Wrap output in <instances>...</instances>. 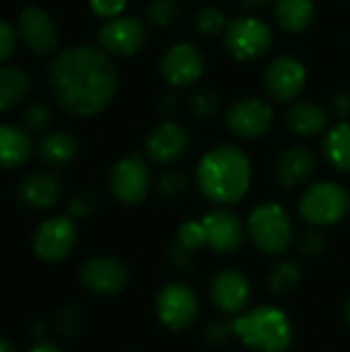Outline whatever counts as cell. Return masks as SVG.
Instances as JSON below:
<instances>
[{
    "mask_svg": "<svg viewBox=\"0 0 350 352\" xmlns=\"http://www.w3.org/2000/svg\"><path fill=\"white\" fill-rule=\"evenodd\" d=\"M50 85L68 113L89 118L111 103L118 91V70L107 52L74 45L52 62Z\"/></svg>",
    "mask_w": 350,
    "mask_h": 352,
    "instance_id": "cell-1",
    "label": "cell"
},
{
    "mask_svg": "<svg viewBox=\"0 0 350 352\" xmlns=\"http://www.w3.org/2000/svg\"><path fill=\"white\" fill-rule=\"evenodd\" d=\"M196 184L210 202L235 204L252 186V161L239 146H212L196 167Z\"/></svg>",
    "mask_w": 350,
    "mask_h": 352,
    "instance_id": "cell-2",
    "label": "cell"
},
{
    "mask_svg": "<svg viewBox=\"0 0 350 352\" xmlns=\"http://www.w3.org/2000/svg\"><path fill=\"white\" fill-rule=\"evenodd\" d=\"M235 336L256 352H285L293 342V326L285 311L262 305L233 320Z\"/></svg>",
    "mask_w": 350,
    "mask_h": 352,
    "instance_id": "cell-3",
    "label": "cell"
},
{
    "mask_svg": "<svg viewBox=\"0 0 350 352\" xmlns=\"http://www.w3.org/2000/svg\"><path fill=\"white\" fill-rule=\"evenodd\" d=\"M248 233L252 243L266 256L287 252L293 241V223L289 212L276 202L258 204L248 219Z\"/></svg>",
    "mask_w": 350,
    "mask_h": 352,
    "instance_id": "cell-4",
    "label": "cell"
},
{
    "mask_svg": "<svg viewBox=\"0 0 350 352\" xmlns=\"http://www.w3.org/2000/svg\"><path fill=\"white\" fill-rule=\"evenodd\" d=\"M349 208V192L334 182L311 184L299 200L301 217L314 227H330L340 223L347 217Z\"/></svg>",
    "mask_w": 350,
    "mask_h": 352,
    "instance_id": "cell-5",
    "label": "cell"
},
{
    "mask_svg": "<svg viewBox=\"0 0 350 352\" xmlns=\"http://www.w3.org/2000/svg\"><path fill=\"white\" fill-rule=\"evenodd\" d=\"M223 43L227 52L239 62H252L268 54L272 45V29L258 16H237L229 21Z\"/></svg>",
    "mask_w": 350,
    "mask_h": 352,
    "instance_id": "cell-6",
    "label": "cell"
},
{
    "mask_svg": "<svg viewBox=\"0 0 350 352\" xmlns=\"http://www.w3.org/2000/svg\"><path fill=\"white\" fill-rule=\"evenodd\" d=\"M111 194L128 206L140 204L151 188V171L146 159L140 153H132L122 157L109 173Z\"/></svg>",
    "mask_w": 350,
    "mask_h": 352,
    "instance_id": "cell-7",
    "label": "cell"
},
{
    "mask_svg": "<svg viewBox=\"0 0 350 352\" xmlns=\"http://www.w3.org/2000/svg\"><path fill=\"white\" fill-rule=\"evenodd\" d=\"M229 132L243 140H256L270 132L274 124V109L260 97H243L231 105L225 116Z\"/></svg>",
    "mask_w": 350,
    "mask_h": 352,
    "instance_id": "cell-8",
    "label": "cell"
},
{
    "mask_svg": "<svg viewBox=\"0 0 350 352\" xmlns=\"http://www.w3.org/2000/svg\"><path fill=\"white\" fill-rule=\"evenodd\" d=\"M307 85V68L295 56H278L264 70V89L278 103H293Z\"/></svg>",
    "mask_w": 350,
    "mask_h": 352,
    "instance_id": "cell-9",
    "label": "cell"
},
{
    "mask_svg": "<svg viewBox=\"0 0 350 352\" xmlns=\"http://www.w3.org/2000/svg\"><path fill=\"white\" fill-rule=\"evenodd\" d=\"M161 76L173 89H186L196 85L204 74V56L202 52L190 43L179 41L173 43L161 58Z\"/></svg>",
    "mask_w": 350,
    "mask_h": 352,
    "instance_id": "cell-10",
    "label": "cell"
},
{
    "mask_svg": "<svg viewBox=\"0 0 350 352\" xmlns=\"http://www.w3.org/2000/svg\"><path fill=\"white\" fill-rule=\"evenodd\" d=\"M157 318L173 332L190 328L198 318V299L194 291L179 283L163 287L157 295Z\"/></svg>",
    "mask_w": 350,
    "mask_h": 352,
    "instance_id": "cell-11",
    "label": "cell"
},
{
    "mask_svg": "<svg viewBox=\"0 0 350 352\" xmlns=\"http://www.w3.org/2000/svg\"><path fill=\"white\" fill-rule=\"evenodd\" d=\"M146 41V25L138 16H113L99 29V43L109 56L128 58L140 52Z\"/></svg>",
    "mask_w": 350,
    "mask_h": 352,
    "instance_id": "cell-12",
    "label": "cell"
},
{
    "mask_svg": "<svg viewBox=\"0 0 350 352\" xmlns=\"http://www.w3.org/2000/svg\"><path fill=\"white\" fill-rule=\"evenodd\" d=\"M188 146H190L188 130L175 120H165L146 136L144 153L151 161L159 165H169L175 163L179 157H184Z\"/></svg>",
    "mask_w": 350,
    "mask_h": 352,
    "instance_id": "cell-13",
    "label": "cell"
},
{
    "mask_svg": "<svg viewBox=\"0 0 350 352\" xmlns=\"http://www.w3.org/2000/svg\"><path fill=\"white\" fill-rule=\"evenodd\" d=\"M74 243H76V229L72 221L66 217H54L41 223L33 239L35 254L47 262L64 260L72 252Z\"/></svg>",
    "mask_w": 350,
    "mask_h": 352,
    "instance_id": "cell-14",
    "label": "cell"
},
{
    "mask_svg": "<svg viewBox=\"0 0 350 352\" xmlns=\"http://www.w3.org/2000/svg\"><path fill=\"white\" fill-rule=\"evenodd\" d=\"M202 227L206 235V245L219 254L235 252L243 243V237H245V229L241 221L225 208L206 212L202 217Z\"/></svg>",
    "mask_w": 350,
    "mask_h": 352,
    "instance_id": "cell-15",
    "label": "cell"
},
{
    "mask_svg": "<svg viewBox=\"0 0 350 352\" xmlns=\"http://www.w3.org/2000/svg\"><path fill=\"white\" fill-rule=\"evenodd\" d=\"M318 157L307 144L289 146L274 165V177L283 188H299L303 186L316 171Z\"/></svg>",
    "mask_w": 350,
    "mask_h": 352,
    "instance_id": "cell-16",
    "label": "cell"
},
{
    "mask_svg": "<svg viewBox=\"0 0 350 352\" xmlns=\"http://www.w3.org/2000/svg\"><path fill=\"white\" fill-rule=\"evenodd\" d=\"M80 278L85 287L97 295H116L126 287L128 272L126 266L113 258H93L83 266Z\"/></svg>",
    "mask_w": 350,
    "mask_h": 352,
    "instance_id": "cell-17",
    "label": "cell"
},
{
    "mask_svg": "<svg viewBox=\"0 0 350 352\" xmlns=\"http://www.w3.org/2000/svg\"><path fill=\"white\" fill-rule=\"evenodd\" d=\"M210 295L215 305L225 314H239L252 295L250 280L239 270H223L215 276Z\"/></svg>",
    "mask_w": 350,
    "mask_h": 352,
    "instance_id": "cell-18",
    "label": "cell"
},
{
    "mask_svg": "<svg viewBox=\"0 0 350 352\" xmlns=\"http://www.w3.org/2000/svg\"><path fill=\"white\" fill-rule=\"evenodd\" d=\"M21 33L35 54H50L58 45V29L52 16L37 6H29L21 12Z\"/></svg>",
    "mask_w": 350,
    "mask_h": 352,
    "instance_id": "cell-19",
    "label": "cell"
},
{
    "mask_svg": "<svg viewBox=\"0 0 350 352\" xmlns=\"http://www.w3.org/2000/svg\"><path fill=\"white\" fill-rule=\"evenodd\" d=\"M287 126L301 138H311L328 130L330 113L326 107L314 101H295L287 113Z\"/></svg>",
    "mask_w": 350,
    "mask_h": 352,
    "instance_id": "cell-20",
    "label": "cell"
},
{
    "mask_svg": "<svg viewBox=\"0 0 350 352\" xmlns=\"http://www.w3.org/2000/svg\"><path fill=\"white\" fill-rule=\"evenodd\" d=\"M316 14L314 0H276L274 16L287 33H303Z\"/></svg>",
    "mask_w": 350,
    "mask_h": 352,
    "instance_id": "cell-21",
    "label": "cell"
},
{
    "mask_svg": "<svg viewBox=\"0 0 350 352\" xmlns=\"http://www.w3.org/2000/svg\"><path fill=\"white\" fill-rule=\"evenodd\" d=\"M324 155L328 163L342 171L350 173V122L340 120L332 128L326 130L324 136Z\"/></svg>",
    "mask_w": 350,
    "mask_h": 352,
    "instance_id": "cell-22",
    "label": "cell"
},
{
    "mask_svg": "<svg viewBox=\"0 0 350 352\" xmlns=\"http://www.w3.org/2000/svg\"><path fill=\"white\" fill-rule=\"evenodd\" d=\"M60 196V184L50 173H35L21 186V198L33 208H50Z\"/></svg>",
    "mask_w": 350,
    "mask_h": 352,
    "instance_id": "cell-23",
    "label": "cell"
},
{
    "mask_svg": "<svg viewBox=\"0 0 350 352\" xmlns=\"http://www.w3.org/2000/svg\"><path fill=\"white\" fill-rule=\"evenodd\" d=\"M29 153L31 142L23 130L0 126V167H19Z\"/></svg>",
    "mask_w": 350,
    "mask_h": 352,
    "instance_id": "cell-24",
    "label": "cell"
},
{
    "mask_svg": "<svg viewBox=\"0 0 350 352\" xmlns=\"http://www.w3.org/2000/svg\"><path fill=\"white\" fill-rule=\"evenodd\" d=\"M29 91V76L21 68H0V111H6L23 101Z\"/></svg>",
    "mask_w": 350,
    "mask_h": 352,
    "instance_id": "cell-25",
    "label": "cell"
},
{
    "mask_svg": "<svg viewBox=\"0 0 350 352\" xmlns=\"http://www.w3.org/2000/svg\"><path fill=\"white\" fill-rule=\"evenodd\" d=\"M78 151V142L66 134V132H54L47 134L41 142H39V155L43 161L52 163V165H64L70 163L76 157Z\"/></svg>",
    "mask_w": 350,
    "mask_h": 352,
    "instance_id": "cell-26",
    "label": "cell"
},
{
    "mask_svg": "<svg viewBox=\"0 0 350 352\" xmlns=\"http://www.w3.org/2000/svg\"><path fill=\"white\" fill-rule=\"evenodd\" d=\"M268 285L272 289V293L276 295H289L293 293L299 285H301V268L297 262L293 260H285L281 264H276L270 272Z\"/></svg>",
    "mask_w": 350,
    "mask_h": 352,
    "instance_id": "cell-27",
    "label": "cell"
},
{
    "mask_svg": "<svg viewBox=\"0 0 350 352\" xmlns=\"http://www.w3.org/2000/svg\"><path fill=\"white\" fill-rule=\"evenodd\" d=\"M227 25H229V19H227L225 10L219 8V6H204L194 16V27L204 37H212V35L225 33Z\"/></svg>",
    "mask_w": 350,
    "mask_h": 352,
    "instance_id": "cell-28",
    "label": "cell"
},
{
    "mask_svg": "<svg viewBox=\"0 0 350 352\" xmlns=\"http://www.w3.org/2000/svg\"><path fill=\"white\" fill-rule=\"evenodd\" d=\"M179 14H182L179 0H153L146 6V21L159 29H165L177 23Z\"/></svg>",
    "mask_w": 350,
    "mask_h": 352,
    "instance_id": "cell-29",
    "label": "cell"
},
{
    "mask_svg": "<svg viewBox=\"0 0 350 352\" xmlns=\"http://www.w3.org/2000/svg\"><path fill=\"white\" fill-rule=\"evenodd\" d=\"M188 186H190L188 175L173 169V171H167V173H163V175L159 177V182H157V192H159V196L165 198V200H175V198H179V196L188 190Z\"/></svg>",
    "mask_w": 350,
    "mask_h": 352,
    "instance_id": "cell-30",
    "label": "cell"
},
{
    "mask_svg": "<svg viewBox=\"0 0 350 352\" xmlns=\"http://www.w3.org/2000/svg\"><path fill=\"white\" fill-rule=\"evenodd\" d=\"M190 109L198 120H210L219 111V95L210 89H200L190 97Z\"/></svg>",
    "mask_w": 350,
    "mask_h": 352,
    "instance_id": "cell-31",
    "label": "cell"
},
{
    "mask_svg": "<svg viewBox=\"0 0 350 352\" xmlns=\"http://www.w3.org/2000/svg\"><path fill=\"white\" fill-rule=\"evenodd\" d=\"M175 241L179 245H184L186 250H190V252H196L202 245H206V235H204L202 221H186L184 225H179Z\"/></svg>",
    "mask_w": 350,
    "mask_h": 352,
    "instance_id": "cell-32",
    "label": "cell"
},
{
    "mask_svg": "<svg viewBox=\"0 0 350 352\" xmlns=\"http://www.w3.org/2000/svg\"><path fill=\"white\" fill-rule=\"evenodd\" d=\"M97 200L95 194L91 190H78L72 198H70V214L76 219H87L95 212Z\"/></svg>",
    "mask_w": 350,
    "mask_h": 352,
    "instance_id": "cell-33",
    "label": "cell"
},
{
    "mask_svg": "<svg viewBox=\"0 0 350 352\" xmlns=\"http://www.w3.org/2000/svg\"><path fill=\"white\" fill-rule=\"evenodd\" d=\"M297 245H299V252L305 256H320L326 250V237L318 229H311V231L301 233Z\"/></svg>",
    "mask_w": 350,
    "mask_h": 352,
    "instance_id": "cell-34",
    "label": "cell"
},
{
    "mask_svg": "<svg viewBox=\"0 0 350 352\" xmlns=\"http://www.w3.org/2000/svg\"><path fill=\"white\" fill-rule=\"evenodd\" d=\"M23 122H25V126H27L29 130L41 132V130H45V128L50 126L52 113H50V109L43 107V105H33V107H29V109L25 111Z\"/></svg>",
    "mask_w": 350,
    "mask_h": 352,
    "instance_id": "cell-35",
    "label": "cell"
},
{
    "mask_svg": "<svg viewBox=\"0 0 350 352\" xmlns=\"http://www.w3.org/2000/svg\"><path fill=\"white\" fill-rule=\"evenodd\" d=\"M233 332V324H229L227 320H212L206 328V338L212 344H225L231 338Z\"/></svg>",
    "mask_w": 350,
    "mask_h": 352,
    "instance_id": "cell-36",
    "label": "cell"
},
{
    "mask_svg": "<svg viewBox=\"0 0 350 352\" xmlns=\"http://www.w3.org/2000/svg\"><path fill=\"white\" fill-rule=\"evenodd\" d=\"M128 0H91V8L95 14L103 19H113L120 16L126 8Z\"/></svg>",
    "mask_w": 350,
    "mask_h": 352,
    "instance_id": "cell-37",
    "label": "cell"
},
{
    "mask_svg": "<svg viewBox=\"0 0 350 352\" xmlns=\"http://www.w3.org/2000/svg\"><path fill=\"white\" fill-rule=\"evenodd\" d=\"M169 260H171V264L177 268V270H190L192 266H194V252H190V250H186L184 245H179L177 241L171 245V250H169Z\"/></svg>",
    "mask_w": 350,
    "mask_h": 352,
    "instance_id": "cell-38",
    "label": "cell"
},
{
    "mask_svg": "<svg viewBox=\"0 0 350 352\" xmlns=\"http://www.w3.org/2000/svg\"><path fill=\"white\" fill-rule=\"evenodd\" d=\"M14 43H17V37H14V31L8 23L0 21V62L6 60L12 50H14Z\"/></svg>",
    "mask_w": 350,
    "mask_h": 352,
    "instance_id": "cell-39",
    "label": "cell"
},
{
    "mask_svg": "<svg viewBox=\"0 0 350 352\" xmlns=\"http://www.w3.org/2000/svg\"><path fill=\"white\" fill-rule=\"evenodd\" d=\"M60 322H58V326H60V330L64 332V334H72V332H76V328H78V324H80V316H78V311L76 309H64L62 314H60V318H58Z\"/></svg>",
    "mask_w": 350,
    "mask_h": 352,
    "instance_id": "cell-40",
    "label": "cell"
},
{
    "mask_svg": "<svg viewBox=\"0 0 350 352\" xmlns=\"http://www.w3.org/2000/svg\"><path fill=\"white\" fill-rule=\"evenodd\" d=\"M179 107H182V101H179V95L177 93H165L163 97H161V101H159V109H161V113L165 116V118H171V116H175L177 111H179Z\"/></svg>",
    "mask_w": 350,
    "mask_h": 352,
    "instance_id": "cell-41",
    "label": "cell"
},
{
    "mask_svg": "<svg viewBox=\"0 0 350 352\" xmlns=\"http://www.w3.org/2000/svg\"><path fill=\"white\" fill-rule=\"evenodd\" d=\"M332 111L338 120L350 118V93H336L332 97Z\"/></svg>",
    "mask_w": 350,
    "mask_h": 352,
    "instance_id": "cell-42",
    "label": "cell"
},
{
    "mask_svg": "<svg viewBox=\"0 0 350 352\" xmlns=\"http://www.w3.org/2000/svg\"><path fill=\"white\" fill-rule=\"evenodd\" d=\"M241 2V6H245V8H250V10H260V8H264L270 0H239Z\"/></svg>",
    "mask_w": 350,
    "mask_h": 352,
    "instance_id": "cell-43",
    "label": "cell"
},
{
    "mask_svg": "<svg viewBox=\"0 0 350 352\" xmlns=\"http://www.w3.org/2000/svg\"><path fill=\"white\" fill-rule=\"evenodd\" d=\"M29 352H60L56 346H52V344H37L35 349H31Z\"/></svg>",
    "mask_w": 350,
    "mask_h": 352,
    "instance_id": "cell-44",
    "label": "cell"
},
{
    "mask_svg": "<svg viewBox=\"0 0 350 352\" xmlns=\"http://www.w3.org/2000/svg\"><path fill=\"white\" fill-rule=\"evenodd\" d=\"M0 352H12L10 342H8V340H4V338H0Z\"/></svg>",
    "mask_w": 350,
    "mask_h": 352,
    "instance_id": "cell-45",
    "label": "cell"
},
{
    "mask_svg": "<svg viewBox=\"0 0 350 352\" xmlns=\"http://www.w3.org/2000/svg\"><path fill=\"white\" fill-rule=\"evenodd\" d=\"M347 320H349V324H350V299H349V303H347Z\"/></svg>",
    "mask_w": 350,
    "mask_h": 352,
    "instance_id": "cell-46",
    "label": "cell"
}]
</instances>
